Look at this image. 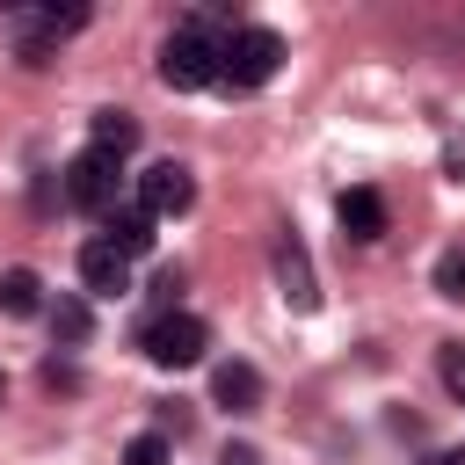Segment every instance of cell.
Listing matches in <instances>:
<instances>
[{
  "label": "cell",
  "mask_w": 465,
  "mask_h": 465,
  "mask_svg": "<svg viewBox=\"0 0 465 465\" xmlns=\"http://www.w3.org/2000/svg\"><path fill=\"white\" fill-rule=\"evenodd\" d=\"M44 312H51V334H58V349H87V334H94V312H87V298H80V291H58Z\"/></svg>",
  "instance_id": "7c38bea8"
},
{
  "label": "cell",
  "mask_w": 465,
  "mask_h": 465,
  "mask_svg": "<svg viewBox=\"0 0 465 465\" xmlns=\"http://www.w3.org/2000/svg\"><path fill=\"white\" fill-rule=\"evenodd\" d=\"M436 378H443L450 400H465V341H443L436 349Z\"/></svg>",
  "instance_id": "9a60e30c"
},
{
  "label": "cell",
  "mask_w": 465,
  "mask_h": 465,
  "mask_svg": "<svg viewBox=\"0 0 465 465\" xmlns=\"http://www.w3.org/2000/svg\"><path fill=\"white\" fill-rule=\"evenodd\" d=\"M153 225H160V218H153L145 203H116V211L102 218V240H109L124 262H138V254H153Z\"/></svg>",
  "instance_id": "8992f818"
},
{
  "label": "cell",
  "mask_w": 465,
  "mask_h": 465,
  "mask_svg": "<svg viewBox=\"0 0 465 465\" xmlns=\"http://www.w3.org/2000/svg\"><path fill=\"white\" fill-rule=\"evenodd\" d=\"M0 312H7V320L44 312V276H36V269H7V276H0Z\"/></svg>",
  "instance_id": "4fadbf2b"
},
{
  "label": "cell",
  "mask_w": 465,
  "mask_h": 465,
  "mask_svg": "<svg viewBox=\"0 0 465 465\" xmlns=\"http://www.w3.org/2000/svg\"><path fill=\"white\" fill-rule=\"evenodd\" d=\"M138 203H145L153 218H182V211L196 203V174H189L182 160H153V167L138 174Z\"/></svg>",
  "instance_id": "5b68a950"
},
{
  "label": "cell",
  "mask_w": 465,
  "mask_h": 465,
  "mask_svg": "<svg viewBox=\"0 0 465 465\" xmlns=\"http://www.w3.org/2000/svg\"><path fill=\"white\" fill-rule=\"evenodd\" d=\"M429 465H465V450H436V458H429Z\"/></svg>",
  "instance_id": "d6986e66"
},
{
  "label": "cell",
  "mask_w": 465,
  "mask_h": 465,
  "mask_svg": "<svg viewBox=\"0 0 465 465\" xmlns=\"http://www.w3.org/2000/svg\"><path fill=\"white\" fill-rule=\"evenodd\" d=\"M276 283H283V305H291V312H312V305H320V283H312V262H305V247H298L291 232L276 240Z\"/></svg>",
  "instance_id": "ba28073f"
},
{
  "label": "cell",
  "mask_w": 465,
  "mask_h": 465,
  "mask_svg": "<svg viewBox=\"0 0 465 465\" xmlns=\"http://www.w3.org/2000/svg\"><path fill=\"white\" fill-rule=\"evenodd\" d=\"M276 65H283V36L262 29V22H247V29H232V36L218 44V80H225V87H269Z\"/></svg>",
  "instance_id": "6da1fadb"
},
{
  "label": "cell",
  "mask_w": 465,
  "mask_h": 465,
  "mask_svg": "<svg viewBox=\"0 0 465 465\" xmlns=\"http://www.w3.org/2000/svg\"><path fill=\"white\" fill-rule=\"evenodd\" d=\"M334 218H341V232H349L356 247H371V240H385V196H378V189H341V203H334Z\"/></svg>",
  "instance_id": "9c48e42d"
},
{
  "label": "cell",
  "mask_w": 465,
  "mask_h": 465,
  "mask_svg": "<svg viewBox=\"0 0 465 465\" xmlns=\"http://www.w3.org/2000/svg\"><path fill=\"white\" fill-rule=\"evenodd\" d=\"M29 22H36L44 36H73V29H87V7H36Z\"/></svg>",
  "instance_id": "2e32d148"
},
{
  "label": "cell",
  "mask_w": 465,
  "mask_h": 465,
  "mask_svg": "<svg viewBox=\"0 0 465 465\" xmlns=\"http://www.w3.org/2000/svg\"><path fill=\"white\" fill-rule=\"evenodd\" d=\"M436 298L465 305V247H443V254H436Z\"/></svg>",
  "instance_id": "5bb4252c"
},
{
  "label": "cell",
  "mask_w": 465,
  "mask_h": 465,
  "mask_svg": "<svg viewBox=\"0 0 465 465\" xmlns=\"http://www.w3.org/2000/svg\"><path fill=\"white\" fill-rule=\"evenodd\" d=\"M174 291H182V269H160V276H153V298H160L167 312H174Z\"/></svg>",
  "instance_id": "ac0fdd59"
},
{
  "label": "cell",
  "mask_w": 465,
  "mask_h": 465,
  "mask_svg": "<svg viewBox=\"0 0 465 465\" xmlns=\"http://www.w3.org/2000/svg\"><path fill=\"white\" fill-rule=\"evenodd\" d=\"M116 174H124V160H109V153H73L65 160V196L80 203V211H94V218H109L116 211Z\"/></svg>",
  "instance_id": "277c9868"
},
{
  "label": "cell",
  "mask_w": 465,
  "mask_h": 465,
  "mask_svg": "<svg viewBox=\"0 0 465 465\" xmlns=\"http://www.w3.org/2000/svg\"><path fill=\"white\" fill-rule=\"evenodd\" d=\"M124 465H167V436H160V429L131 436V443H124Z\"/></svg>",
  "instance_id": "e0dca14e"
},
{
  "label": "cell",
  "mask_w": 465,
  "mask_h": 465,
  "mask_svg": "<svg viewBox=\"0 0 465 465\" xmlns=\"http://www.w3.org/2000/svg\"><path fill=\"white\" fill-rule=\"evenodd\" d=\"M87 145H94V153H109V160L138 153V116H131V109H94V124H87Z\"/></svg>",
  "instance_id": "8fae6325"
},
{
  "label": "cell",
  "mask_w": 465,
  "mask_h": 465,
  "mask_svg": "<svg viewBox=\"0 0 465 465\" xmlns=\"http://www.w3.org/2000/svg\"><path fill=\"white\" fill-rule=\"evenodd\" d=\"M138 349H145L160 371H189V363H203V349H211V327H203L196 312H160V320L138 334Z\"/></svg>",
  "instance_id": "3957f363"
},
{
  "label": "cell",
  "mask_w": 465,
  "mask_h": 465,
  "mask_svg": "<svg viewBox=\"0 0 465 465\" xmlns=\"http://www.w3.org/2000/svg\"><path fill=\"white\" fill-rule=\"evenodd\" d=\"M218 44H225V36H211L203 22H182V29L160 44V80H167L174 94L211 87V80H218Z\"/></svg>",
  "instance_id": "7a4b0ae2"
},
{
  "label": "cell",
  "mask_w": 465,
  "mask_h": 465,
  "mask_svg": "<svg viewBox=\"0 0 465 465\" xmlns=\"http://www.w3.org/2000/svg\"><path fill=\"white\" fill-rule=\"evenodd\" d=\"M211 400H218L225 414H254V407H262V371L240 363V356L218 363V371H211Z\"/></svg>",
  "instance_id": "30bf717a"
},
{
  "label": "cell",
  "mask_w": 465,
  "mask_h": 465,
  "mask_svg": "<svg viewBox=\"0 0 465 465\" xmlns=\"http://www.w3.org/2000/svg\"><path fill=\"white\" fill-rule=\"evenodd\" d=\"M80 283H87L94 298H124V291H131V262H124L109 240H87V247H80Z\"/></svg>",
  "instance_id": "52a82bcc"
}]
</instances>
